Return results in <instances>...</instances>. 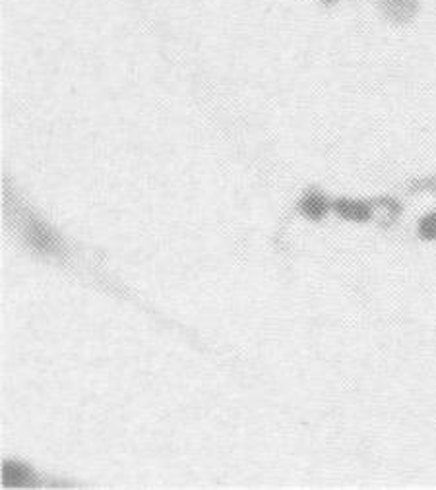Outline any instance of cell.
Segmentation results:
<instances>
[{
  "label": "cell",
  "instance_id": "6da1fadb",
  "mask_svg": "<svg viewBox=\"0 0 436 490\" xmlns=\"http://www.w3.org/2000/svg\"><path fill=\"white\" fill-rule=\"evenodd\" d=\"M25 235H27V240L32 243L33 248H37L41 252H57V237L39 221H29L27 229H25Z\"/></svg>",
  "mask_w": 436,
  "mask_h": 490
},
{
  "label": "cell",
  "instance_id": "7a4b0ae2",
  "mask_svg": "<svg viewBox=\"0 0 436 490\" xmlns=\"http://www.w3.org/2000/svg\"><path fill=\"white\" fill-rule=\"evenodd\" d=\"M2 482L4 486L14 489V486H29L35 484V475L27 465L18 463V461H6L2 469Z\"/></svg>",
  "mask_w": 436,
  "mask_h": 490
},
{
  "label": "cell",
  "instance_id": "3957f363",
  "mask_svg": "<svg viewBox=\"0 0 436 490\" xmlns=\"http://www.w3.org/2000/svg\"><path fill=\"white\" fill-rule=\"evenodd\" d=\"M382 10L390 20L405 22L417 12V0H382Z\"/></svg>",
  "mask_w": 436,
  "mask_h": 490
},
{
  "label": "cell",
  "instance_id": "277c9868",
  "mask_svg": "<svg viewBox=\"0 0 436 490\" xmlns=\"http://www.w3.org/2000/svg\"><path fill=\"white\" fill-rule=\"evenodd\" d=\"M336 212L351 221H367L371 217V205L365 202H355V200H338L336 204Z\"/></svg>",
  "mask_w": 436,
  "mask_h": 490
},
{
  "label": "cell",
  "instance_id": "5b68a950",
  "mask_svg": "<svg viewBox=\"0 0 436 490\" xmlns=\"http://www.w3.org/2000/svg\"><path fill=\"white\" fill-rule=\"evenodd\" d=\"M301 212L311 219H320L322 215L328 212V200L318 192H308L301 202Z\"/></svg>",
  "mask_w": 436,
  "mask_h": 490
},
{
  "label": "cell",
  "instance_id": "8992f818",
  "mask_svg": "<svg viewBox=\"0 0 436 490\" xmlns=\"http://www.w3.org/2000/svg\"><path fill=\"white\" fill-rule=\"evenodd\" d=\"M421 237L425 238H436V213H430L425 219L421 221L419 225Z\"/></svg>",
  "mask_w": 436,
  "mask_h": 490
},
{
  "label": "cell",
  "instance_id": "52a82bcc",
  "mask_svg": "<svg viewBox=\"0 0 436 490\" xmlns=\"http://www.w3.org/2000/svg\"><path fill=\"white\" fill-rule=\"evenodd\" d=\"M324 2H328V4H332V2H334V0H324Z\"/></svg>",
  "mask_w": 436,
  "mask_h": 490
}]
</instances>
